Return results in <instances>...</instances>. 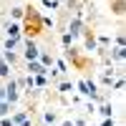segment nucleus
I'll list each match as a JSON object with an SVG mask.
<instances>
[{
    "mask_svg": "<svg viewBox=\"0 0 126 126\" xmlns=\"http://www.w3.org/2000/svg\"><path fill=\"white\" fill-rule=\"evenodd\" d=\"M10 113H13V106H10V103H5V101H0V119L10 116Z\"/></svg>",
    "mask_w": 126,
    "mask_h": 126,
    "instance_id": "23",
    "label": "nucleus"
},
{
    "mask_svg": "<svg viewBox=\"0 0 126 126\" xmlns=\"http://www.w3.org/2000/svg\"><path fill=\"white\" fill-rule=\"evenodd\" d=\"M83 30H86V20L73 15V18L68 20V25H66V30H63V33H68V35H73V38H81Z\"/></svg>",
    "mask_w": 126,
    "mask_h": 126,
    "instance_id": "4",
    "label": "nucleus"
},
{
    "mask_svg": "<svg viewBox=\"0 0 126 126\" xmlns=\"http://www.w3.org/2000/svg\"><path fill=\"white\" fill-rule=\"evenodd\" d=\"M73 43H76V38H73V35H68V33H61V46L66 48V50H68Z\"/></svg>",
    "mask_w": 126,
    "mask_h": 126,
    "instance_id": "22",
    "label": "nucleus"
},
{
    "mask_svg": "<svg viewBox=\"0 0 126 126\" xmlns=\"http://www.w3.org/2000/svg\"><path fill=\"white\" fill-rule=\"evenodd\" d=\"M66 58L71 61V66L76 68V71H88V68H91V58L81 56V48H78V46H71V48L66 50Z\"/></svg>",
    "mask_w": 126,
    "mask_h": 126,
    "instance_id": "2",
    "label": "nucleus"
},
{
    "mask_svg": "<svg viewBox=\"0 0 126 126\" xmlns=\"http://www.w3.org/2000/svg\"><path fill=\"white\" fill-rule=\"evenodd\" d=\"M10 76H13V68H10L8 63L3 61V56H0V78H3V81H8Z\"/></svg>",
    "mask_w": 126,
    "mask_h": 126,
    "instance_id": "18",
    "label": "nucleus"
},
{
    "mask_svg": "<svg viewBox=\"0 0 126 126\" xmlns=\"http://www.w3.org/2000/svg\"><path fill=\"white\" fill-rule=\"evenodd\" d=\"M40 25H43V30H53L56 28V18H50V15H40Z\"/></svg>",
    "mask_w": 126,
    "mask_h": 126,
    "instance_id": "20",
    "label": "nucleus"
},
{
    "mask_svg": "<svg viewBox=\"0 0 126 126\" xmlns=\"http://www.w3.org/2000/svg\"><path fill=\"white\" fill-rule=\"evenodd\" d=\"M28 119H30V111H28V109H20V111H13V113H10V121H13V126L23 124V121H28Z\"/></svg>",
    "mask_w": 126,
    "mask_h": 126,
    "instance_id": "14",
    "label": "nucleus"
},
{
    "mask_svg": "<svg viewBox=\"0 0 126 126\" xmlns=\"http://www.w3.org/2000/svg\"><path fill=\"white\" fill-rule=\"evenodd\" d=\"M23 5H13L10 8V20H13V23H18V20H23Z\"/></svg>",
    "mask_w": 126,
    "mask_h": 126,
    "instance_id": "19",
    "label": "nucleus"
},
{
    "mask_svg": "<svg viewBox=\"0 0 126 126\" xmlns=\"http://www.w3.org/2000/svg\"><path fill=\"white\" fill-rule=\"evenodd\" d=\"M38 53H40V46L30 38H23V63H30V61H38Z\"/></svg>",
    "mask_w": 126,
    "mask_h": 126,
    "instance_id": "3",
    "label": "nucleus"
},
{
    "mask_svg": "<svg viewBox=\"0 0 126 126\" xmlns=\"http://www.w3.org/2000/svg\"><path fill=\"white\" fill-rule=\"evenodd\" d=\"M101 126H116V121H113V119H103Z\"/></svg>",
    "mask_w": 126,
    "mask_h": 126,
    "instance_id": "29",
    "label": "nucleus"
},
{
    "mask_svg": "<svg viewBox=\"0 0 126 126\" xmlns=\"http://www.w3.org/2000/svg\"><path fill=\"white\" fill-rule=\"evenodd\" d=\"M56 91L61 93V96H68V93H73V91H76V86H73V81H66V78H61V81L56 83Z\"/></svg>",
    "mask_w": 126,
    "mask_h": 126,
    "instance_id": "11",
    "label": "nucleus"
},
{
    "mask_svg": "<svg viewBox=\"0 0 126 126\" xmlns=\"http://www.w3.org/2000/svg\"><path fill=\"white\" fill-rule=\"evenodd\" d=\"M43 121H46V126H56V124H58V113L50 111V109L43 111Z\"/></svg>",
    "mask_w": 126,
    "mask_h": 126,
    "instance_id": "17",
    "label": "nucleus"
},
{
    "mask_svg": "<svg viewBox=\"0 0 126 126\" xmlns=\"http://www.w3.org/2000/svg\"><path fill=\"white\" fill-rule=\"evenodd\" d=\"M18 126H33V121L28 119V121H23V124H18Z\"/></svg>",
    "mask_w": 126,
    "mask_h": 126,
    "instance_id": "31",
    "label": "nucleus"
},
{
    "mask_svg": "<svg viewBox=\"0 0 126 126\" xmlns=\"http://www.w3.org/2000/svg\"><path fill=\"white\" fill-rule=\"evenodd\" d=\"M25 13H23V25H20V30H23V35L30 38V40H35L40 33H43V25H40V10L35 5H25L23 8Z\"/></svg>",
    "mask_w": 126,
    "mask_h": 126,
    "instance_id": "1",
    "label": "nucleus"
},
{
    "mask_svg": "<svg viewBox=\"0 0 126 126\" xmlns=\"http://www.w3.org/2000/svg\"><path fill=\"white\" fill-rule=\"evenodd\" d=\"M96 113H101L103 119H113V106L111 103H101V106H96Z\"/></svg>",
    "mask_w": 126,
    "mask_h": 126,
    "instance_id": "16",
    "label": "nucleus"
},
{
    "mask_svg": "<svg viewBox=\"0 0 126 126\" xmlns=\"http://www.w3.org/2000/svg\"><path fill=\"white\" fill-rule=\"evenodd\" d=\"M23 46V38H3V50H15V48H20Z\"/></svg>",
    "mask_w": 126,
    "mask_h": 126,
    "instance_id": "15",
    "label": "nucleus"
},
{
    "mask_svg": "<svg viewBox=\"0 0 126 126\" xmlns=\"http://www.w3.org/2000/svg\"><path fill=\"white\" fill-rule=\"evenodd\" d=\"M0 126H13V121H10V116H5V119H0Z\"/></svg>",
    "mask_w": 126,
    "mask_h": 126,
    "instance_id": "28",
    "label": "nucleus"
},
{
    "mask_svg": "<svg viewBox=\"0 0 126 126\" xmlns=\"http://www.w3.org/2000/svg\"><path fill=\"white\" fill-rule=\"evenodd\" d=\"M58 126H73V121H71V119H66L63 124H58Z\"/></svg>",
    "mask_w": 126,
    "mask_h": 126,
    "instance_id": "30",
    "label": "nucleus"
},
{
    "mask_svg": "<svg viewBox=\"0 0 126 126\" xmlns=\"http://www.w3.org/2000/svg\"><path fill=\"white\" fill-rule=\"evenodd\" d=\"M83 50H86V53H96V30H93L91 25H86V30H83Z\"/></svg>",
    "mask_w": 126,
    "mask_h": 126,
    "instance_id": "5",
    "label": "nucleus"
},
{
    "mask_svg": "<svg viewBox=\"0 0 126 126\" xmlns=\"http://www.w3.org/2000/svg\"><path fill=\"white\" fill-rule=\"evenodd\" d=\"M5 38H23L20 23H13V20H8V23H5Z\"/></svg>",
    "mask_w": 126,
    "mask_h": 126,
    "instance_id": "8",
    "label": "nucleus"
},
{
    "mask_svg": "<svg viewBox=\"0 0 126 126\" xmlns=\"http://www.w3.org/2000/svg\"><path fill=\"white\" fill-rule=\"evenodd\" d=\"M73 126H88L86 116H78V119H73Z\"/></svg>",
    "mask_w": 126,
    "mask_h": 126,
    "instance_id": "26",
    "label": "nucleus"
},
{
    "mask_svg": "<svg viewBox=\"0 0 126 126\" xmlns=\"http://www.w3.org/2000/svg\"><path fill=\"white\" fill-rule=\"evenodd\" d=\"M56 126H58V124H56Z\"/></svg>",
    "mask_w": 126,
    "mask_h": 126,
    "instance_id": "32",
    "label": "nucleus"
},
{
    "mask_svg": "<svg viewBox=\"0 0 126 126\" xmlns=\"http://www.w3.org/2000/svg\"><path fill=\"white\" fill-rule=\"evenodd\" d=\"M25 76H48V68H43L38 61L25 63Z\"/></svg>",
    "mask_w": 126,
    "mask_h": 126,
    "instance_id": "7",
    "label": "nucleus"
},
{
    "mask_svg": "<svg viewBox=\"0 0 126 126\" xmlns=\"http://www.w3.org/2000/svg\"><path fill=\"white\" fill-rule=\"evenodd\" d=\"M113 48H126V40H124V28H119V33L113 35Z\"/></svg>",
    "mask_w": 126,
    "mask_h": 126,
    "instance_id": "21",
    "label": "nucleus"
},
{
    "mask_svg": "<svg viewBox=\"0 0 126 126\" xmlns=\"http://www.w3.org/2000/svg\"><path fill=\"white\" fill-rule=\"evenodd\" d=\"M124 58H126V48H113V50H109V63H111V66H113V63H119V68H121Z\"/></svg>",
    "mask_w": 126,
    "mask_h": 126,
    "instance_id": "9",
    "label": "nucleus"
},
{
    "mask_svg": "<svg viewBox=\"0 0 126 126\" xmlns=\"http://www.w3.org/2000/svg\"><path fill=\"white\" fill-rule=\"evenodd\" d=\"M119 73H124V71H121V68H113V66H111V68H103V71H101V88H103V91L111 88V83H113V78H116Z\"/></svg>",
    "mask_w": 126,
    "mask_h": 126,
    "instance_id": "6",
    "label": "nucleus"
},
{
    "mask_svg": "<svg viewBox=\"0 0 126 126\" xmlns=\"http://www.w3.org/2000/svg\"><path fill=\"white\" fill-rule=\"evenodd\" d=\"M111 88H113V91H124V73H119V76L113 78V83H111Z\"/></svg>",
    "mask_w": 126,
    "mask_h": 126,
    "instance_id": "24",
    "label": "nucleus"
},
{
    "mask_svg": "<svg viewBox=\"0 0 126 126\" xmlns=\"http://www.w3.org/2000/svg\"><path fill=\"white\" fill-rule=\"evenodd\" d=\"M109 5H111V15L124 18V13H126V0H109Z\"/></svg>",
    "mask_w": 126,
    "mask_h": 126,
    "instance_id": "12",
    "label": "nucleus"
},
{
    "mask_svg": "<svg viewBox=\"0 0 126 126\" xmlns=\"http://www.w3.org/2000/svg\"><path fill=\"white\" fill-rule=\"evenodd\" d=\"M43 8H48V10H58V8H61V0H43Z\"/></svg>",
    "mask_w": 126,
    "mask_h": 126,
    "instance_id": "25",
    "label": "nucleus"
},
{
    "mask_svg": "<svg viewBox=\"0 0 126 126\" xmlns=\"http://www.w3.org/2000/svg\"><path fill=\"white\" fill-rule=\"evenodd\" d=\"M86 113H96V103L93 101H86Z\"/></svg>",
    "mask_w": 126,
    "mask_h": 126,
    "instance_id": "27",
    "label": "nucleus"
},
{
    "mask_svg": "<svg viewBox=\"0 0 126 126\" xmlns=\"http://www.w3.org/2000/svg\"><path fill=\"white\" fill-rule=\"evenodd\" d=\"M0 56H3V61L8 63L10 68H15V66H20V56L15 53V50H3V53H0Z\"/></svg>",
    "mask_w": 126,
    "mask_h": 126,
    "instance_id": "13",
    "label": "nucleus"
},
{
    "mask_svg": "<svg viewBox=\"0 0 126 126\" xmlns=\"http://www.w3.org/2000/svg\"><path fill=\"white\" fill-rule=\"evenodd\" d=\"M38 63L43 68H53V63H56V56L50 53V50H40L38 53Z\"/></svg>",
    "mask_w": 126,
    "mask_h": 126,
    "instance_id": "10",
    "label": "nucleus"
}]
</instances>
